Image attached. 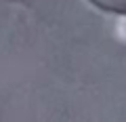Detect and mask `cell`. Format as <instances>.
I'll return each mask as SVG.
<instances>
[{"mask_svg":"<svg viewBox=\"0 0 126 122\" xmlns=\"http://www.w3.org/2000/svg\"><path fill=\"white\" fill-rule=\"evenodd\" d=\"M82 2H86L93 11H97L103 17H116L118 21H126V9H120V6H113V4H105L101 0H82Z\"/></svg>","mask_w":126,"mask_h":122,"instance_id":"6da1fadb","label":"cell"}]
</instances>
